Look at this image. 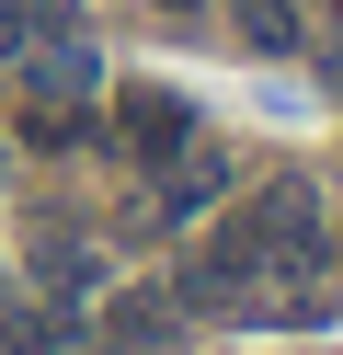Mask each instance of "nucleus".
<instances>
[{"label": "nucleus", "mask_w": 343, "mask_h": 355, "mask_svg": "<svg viewBox=\"0 0 343 355\" xmlns=\"http://www.w3.org/2000/svg\"><path fill=\"white\" fill-rule=\"evenodd\" d=\"M309 263H320V207H309V184H263V195H252V207L195 252L183 298H252V286L309 275Z\"/></svg>", "instance_id": "obj_1"}, {"label": "nucleus", "mask_w": 343, "mask_h": 355, "mask_svg": "<svg viewBox=\"0 0 343 355\" xmlns=\"http://www.w3.org/2000/svg\"><path fill=\"white\" fill-rule=\"evenodd\" d=\"M103 115H114V138H126V161H183V149H195V115H183L172 92H149V80H126Z\"/></svg>", "instance_id": "obj_2"}, {"label": "nucleus", "mask_w": 343, "mask_h": 355, "mask_svg": "<svg viewBox=\"0 0 343 355\" xmlns=\"http://www.w3.org/2000/svg\"><path fill=\"white\" fill-rule=\"evenodd\" d=\"M206 195H229V161H218V149H183V161H160V195H149V207H137V230H160V218H195L206 207Z\"/></svg>", "instance_id": "obj_3"}, {"label": "nucleus", "mask_w": 343, "mask_h": 355, "mask_svg": "<svg viewBox=\"0 0 343 355\" xmlns=\"http://www.w3.org/2000/svg\"><path fill=\"white\" fill-rule=\"evenodd\" d=\"M58 35H69V0H0V58L58 46Z\"/></svg>", "instance_id": "obj_4"}, {"label": "nucleus", "mask_w": 343, "mask_h": 355, "mask_svg": "<svg viewBox=\"0 0 343 355\" xmlns=\"http://www.w3.org/2000/svg\"><path fill=\"white\" fill-rule=\"evenodd\" d=\"M149 344H172V309L160 298H114V355H149Z\"/></svg>", "instance_id": "obj_5"}, {"label": "nucleus", "mask_w": 343, "mask_h": 355, "mask_svg": "<svg viewBox=\"0 0 343 355\" xmlns=\"http://www.w3.org/2000/svg\"><path fill=\"white\" fill-rule=\"evenodd\" d=\"M0 355H69V321L58 309H12L0 321Z\"/></svg>", "instance_id": "obj_6"}, {"label": "nucleus", "mask_w": 343, "mask_h": 355, "mask_svg": "<svg viewBox=\"0 0 343 355\" xmlns=\"http://www.w3.org/2000/svg\"><path fill=\"white\" fill-rule=\"evenodd\" d=\"M240 35H252V46H297V0H240Z\"/></svg>", "instance_id": "obj_7"}, {"label": "nucleus", "mask_w": 343, "mask_h": 355, "mask_svg": "<svg viewBox=\"0 0 343 355\" xmlns=\"http://www.w3.org/2000/svg\"><path fill=\"white\" fill-rule=\"evenodd\" d=\"M35 275H46V286H80V275H91V252H69V241H46V252H35Z\"/></svg>", "instance_id": "obj_8"}, {"label": "nucleus", "mask_w": 343, "mask_h": 355, "mask_svg": "<svg viewBox=\"0 0 343 355\" xmlns=\"http://www.w3.org/2000/svg\"><path fill=\"white\" fill-rule=\"evenodd\" d=\"M160 12H195V0H160Z\"/></svg>", "instance_id": "obj_9"}]
</instances>
